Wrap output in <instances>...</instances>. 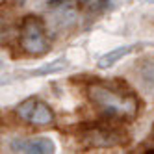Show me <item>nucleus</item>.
<instances>
[{"instance_id": "1", "label": "nucleus", "mask_w": 154, "mask_h": 154, "mask_svg": "<svg viewBox=\"0 0 154 154\" xmlns=\"http://www.w3.org/2000/svg\"><path fill=\"white\" fill-rule=\"evenodd\" d=\"M87 97L106 117L134 119L139 109L137 97L119 84L95 82L87 87Z\"/></svg>"}, {"instance_id": "2", "label": "nucleus", "mask_w": 154, "mask_h": 154, "mask_svg": "<svg viewBox=\"0 0 154 154\" xmlns=\"http://www.w3.org/2000/svg\"><path fill=\"white\" fill-rule=\"evenodd\" d=\"M20 48L30 56H43L48 52V37L43 20L35 15H26L20 23Z\"/></svg>"}, {"instance_id": "3", "label": "nucleus", "mask_w": 154, "mask_h": 154, "mask_svg": "<svg viewBox=\"0 0 154 154\" xmlns=\"http://www.w3.org/2000/svg\"><path fill=\"white\" fill-rule=\"evenodd\" d=\"M82 139L89 147H115L126 143V134L113 126H89L82 132Z\"/></svg>"}, {"instance_id": "4", "label": "nucleus", "mask_w": 154, "mask_h": 154, "mask_svg": "<svg viewBox=\"0 0 154 154\" xmlns=\"http://www.w3.org/2000/svg\"><path fill=\"white\" fill-rule=\"evenodd\" d=\"M17 115L34 126H47L54 121V112L39 98H26L17 106Z\"/></svg>"}, {"instance_id": "5", "label": "nucleus", "mask_w": 154, "mask_h": 154, "mask_svg": "<svg viewBox=\"0 0 154 154\" xmlns=\"http://www.w3.org/2000/svg\"><path fill=\"white\" fill-rule=\"evenodd\" d=\"M13 152H26V154H50L54 152V143L48 137H26L11 141Z\"/></svg>"}, {"instance_id": "6", "label": "nucleus", "mask_w": 154, "mask_h": 154, "mask_svg": "<svg viewBox=\"0 0 154 154\" xmlns=\"http://www.w3.org/2000/svg\"><path fill=\"white\" fill-rule=\"evenodd\" d=\"M132 50H134V47H132V45H126V47H119V48H115V50H112V52L104 54V56L98 60V67H100V69L112 67V65H115L121 58H125L126 54H130Z\"/></svg>"}, {"instance_id": "7", "label": "nucleus", "mask_w": 154, "mask_h": 154, "mask_svg": "<svg viewBox=\"0 0 154 154\" xmlns=\"http://www.w3.org/2000/svg\"><path fill=\"white\" fill-rule=\"evenodd\" d=\"M63 2H76L78 6H82L84 9H100L104 4H106V0H50L48 2V6H60V4H63Z\"/></svg>"}, {"instance_id": "8", "label": "nucleus", "mask_w": 154, "mask_h": 154, "mask_svg": "<svg viewBox=\"0 0 154 154\" xmlns=\"http://www.w3.org/2000/svg\"><path fill=\"white\" fill-rule=\"evenodd\" d=\"M152 137H154V130H152Z\"/></svg>"}]
</instances>
